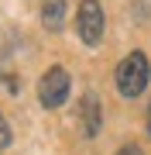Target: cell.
<instances>
[{"mask_svg":"<svg viewBox=\"0 0 151 155\" xmlns=\"http://www.w3.org/2000/svg\"><path fill=\"white\" fill-rule=\"evenodd\" d=\"M148 79H151V62H148L144 52H131L117 66V90L124 97H141Z\"/></svg>","mask_w":151,"mask_h":155,"instance_id":"1","label":"cell"},{"mask_svg":"<svg viewBox=\"0 0 151 155\" xmlns=\"http://www.w3.org/2000/svg\"><path fill=\"white\" fill-rule=\"evenodd\" d=\"M69 86H72L69 72L62 69V66H52L45 76L38 79V100H41V107H48V110L62 107V104H65V97H69Z\"/></svg>","mask_w":151,"mask_h":155,"instance_id":"2","label":"cell"},{"mask_svg":"<svg viewBox=\"0 0 151 155\" xmlns=\"http://www.w3.org/2000/svg\"><path fill=\"white\" fill-rule=\"evenodd\" d=\"M76 31L83 38V45H100V38H103V7H100V0H83L79 4Z\"/></svg>","mask_w":151,"mask_h":155,"instance_id":"3","label":"cell"},{"mask_svg":"<svg viewBox=\"0 0 151 155\" xmlns=\"http://www.w3.org/2000/svg\"><path fill=\"white\" fill-rule=\"evenodd\" d=\"M79 117H83V134L86 138H96L100 134V124H103V110H100V100L93 93H86L79 100Z\"/></svg>","mask_w":151,"mask_h":155,"instance_id":"4","label":"cell"},{"mask_svg":"<svg viewBox=\"0 0 151 155\" xmlns=\"http://www.w3.org/2000/svg\"><path fill=\"white\" fill-rule=\"evenodd\" d=\"M65 11H69L65 0H41V24H45L48 31H62V24H65Z\"/></svg>","mask_w":151,"mask_h":155,"instance_id":"5","label":"cell"},{"mask_svg":"<svg viewBox=\"0 0 151 155\" xmlns=\"http://www.w3.org/2000/svg\"><path fill=\"white\" fill-rule=\"evenodd\" d=\"M7 145H11V124H7L4 114H0V152H4Z\"/></svg>","mask_w":151,"mask_h":155,"instance_id":"6","label":"cell"},{"mask_svg":"<svg viewBox=\"0 0 151 155\" xmlns=\"http://www.w3.org/2000/svg\"><path fill=\"white\" fill-rule=\"evenodd\" d=\"M117 155H141V148H137V145H124Z\"/></svg>","mask_w":151,"mask_h":155,"instance_id":"7","label":"cell"},{"mask_svg":"<svg viewBox=\"0 0 151 155\" xmlns=\"http://www.w3.org/2000/svg\"><path fill=\"white\" fill-rule=\"evenodd\" d=\"M148 131H151V114H148Z\"/></svg>","mask_w":151,"mask_h":155,"instance_id":"8","label":"cell"}]
</instances>
